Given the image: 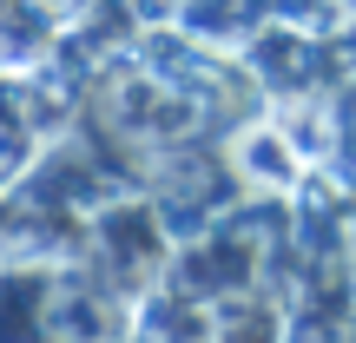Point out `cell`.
<instances>
[{"instance_id": "6da1fadb", "label": "cell", "mask_w": 356, "mask_h": 343, "mask_svg": "<svg viewBox=\"0 0 356 343\" xmlns=\"http://www.w3.org/2000/svg\"><path fill=\"white\" fill-rule=\"evenodd\" d=\"M47 310H53L47 271H0V343H40Z\"/></svg>"}]
</instances>
